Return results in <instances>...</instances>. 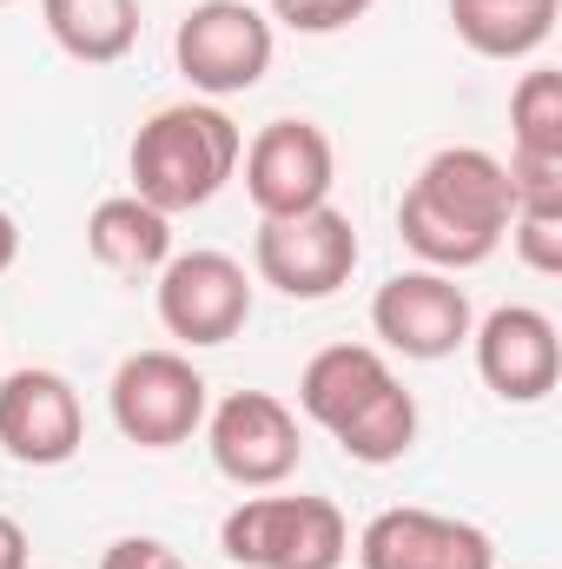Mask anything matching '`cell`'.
Segmentation results:
<instances>
[{"label":"cell","instance_id":"277c9868","mask_svg":"<svg viewBox=\"0 0 562 569\" xmlns=\"http://www.w3.org/2000/svg\"><path fill=\"white\" fill-rule=\"evenodd\" d=\"M219 550L245 569H338L351 523L331 497H245L219 523Z\"/></svg>","mask_w":562,"mask_h":569},{"label":"cell","instance_id":"cb8c5ba5","mask_svg":"<svg viewBox=\"0 0 562 569\" xmlns=\"http://www.w3.org/2000/svg\"><path fill=\"white\" fill-rule=\"evenodd\" d=\"M0 7H13V0H0Z\"/></svg>","mask_w":562,"mask_h":569},{"label":"cell","instance_id":"4fadbf2b","mask_svg":"<svg viewBox=\"0 0 562 569\" xmlns=\"http://www.w3.org/2000/svg\"><path fill=\"white\" fill-rule=\"evenodd\" d=\"M80 443H87V411H80V391L60 371L27 365V371H7L0 378V450L13 463L53 470Z\"/></svg>","mask_w":562,"mask_h":569},{"label":"cell","instance_id":"44dd1931","mask_svg":"<svg viewBox=\"0 0 562 569\" xmlns=\"http://www.w3.org/2000/svg\"><path fill=\"white\" fill-rule=\"evenodd\" d=\"M100 569H192V563L159 537H120V543H107Z\"/></svg>","mask_w":562,"mask_h":569},{"label":"cell","instance_id":"8992f818","mask_svg":"<svg viewBox=\"0 0 562 569\" xmlns=\"http://www.w3.org/2000/svg\"><path fill=\"white\" fill-rule=\"evenodd\" d=\"M107 405H113V425L127 443L140 450H172V443H192L205 430L212 411V385L205 371L185 358V351H133L120 358L113 385H107Z\"/></svg>","mask_w":562,"mask_h":569},{"label":"cell","instance_id":"9a60e30c","mask_svg":"<svg viewBox=\"0 0 562 569\" xmlns=\"http://www.w3.org/2000/svg\"><path fill=\"white\" fill-rule=\"evenodd\" d=\"M87 252L120 279H159V266L172 259V219L133 192H113L87 212Z\"/></svg>","mask_w":562,"mask_h":569},{"label":"cell","instance_id":"7a4b0ae2","mask_svg":"<svg viewBox=\"0 0 562 569\" xmlns=\"http://www.w3.org/2000/svg\"><path fill=\"white\" fill-rule=\"evenodd\" d=\"M298 411L324 430L351 463H398L418 443V398L378 345H324L298 371Z\"/></svg>","mask_w":562,"mask_h":569},{"label":"cell","instance_id":"9c48e42d","mask_svg":"<svg viewBox=\"0 0 562 569\" xmlns=\"http://www.w3.org/2000/svg\"><path fill=\"white\" fill-rule=\"evenodd\" d=\"M205 450L225 483L279 490L304 463V430H298V411L272 391H232L205 411Z\"/></svg>","mask_w":562,"mask_h":569},{"label":"cell","instance_id":"7c38bea8","mask_svg":"<svg viewBox=\"0 0 562 569\" xmlns=\"http://www.w3.org/2000/svg\"><path fill=\"white\" fill-rule=\"evenodd\" d=\"M476 345V378L503 405H543L562 378V338L556 318L536 305H496L483 325H470Z\"/></svg>","mask_w":562,"mask_h":569},{"label":"cell","instance_id":"5b68a950","mask_svg":"<svg viewBox=\"0 0 562 569\" xmlns=\"http://www.w3.org/2000/svg\"><path fill=\"white\" fill-rule=\"evenodd\" d=\"M272 53H279L272 13H259L252 0H199L172 33V60L199 100L252 93L272 73Z\"/></svg>","mask_w":562,"mask_h":569},{"label":"cell","instance_id":"3957f363","mask_svg":"<svg viewBox=\"0 0 562 569\" xmlns=\"http://www.w3.org/2000/svg\"><path fill=\"white\" fill-rule=\"evenodd\" d=\"M245 133L219 100H172L133 133V199L152 212H199L225 192V179L239 172Z\"/></svg>","mask_w":562,"mask_h":569},{"label":"cell","instance_id":"7402d4cb","mask_svg":"<svg viewBox=\"0 0 562 569\" xmlns=\"http://www.w3.org/2000/svg\"><path fill=\"white\" fill-rule=\"evenodd\" d=\"M0 569H27V530L0 510Z\"/></svg>","mask_w":562,"mask_h":569},{"label":"cell","instance_id":"52a82bcc","mask_svg":"<svg viewBox=\"0 0 562 569\" xmlns=\"http://www.w3.org/2000/svg\"><path fill=\"white\" fill-rule=\"evenodd\" d=\"M252 272H259V284H272L298 305L338 298L358 272V226L338 206H311V212H291V219H259Z\"/></svg>","mask_w":562,"mask_h":569},{"label":"cell","instance_id":"8fae6325","mask_svg":"<svg viewBox=\"0 0 562 569\" xmlns=\"http://www.w3.org/2000/svg\"><path fill=\"white\" fill-rule=\"evenodd\" d=\"M470 325H476L470 291L450 279V272H430V266L384 279L378 298H371V331L398 358H418V365H436V358L463 351L470 345Z\"/></svg>","mask_w":562,"mask_h":569},{"label":"cell","instance_id":"6da1fadb","mask_svg":"<svg viewBox=\"0 0 562 569\" xmlns=\"http://www.w3.org/2000/svg\"><path fill=\"white\" fill-rule=\"evenodd\" d=\"M516 212L510 166L483 146H443L418 166V179L398 199V232L430 272H470L483 266Z\"/></svg>","mask_w":562,"mask_h":569},{"label":"cell","instance_id":"d6986e66","mask_svg":"<svg viewBox=\"0 0 562 569\" xmlns=\"http://www.w3.org/2000/svg\"><path fill=\"white\" fill-rule=\"evenodd\" d=\"M503 239L516 246V259H523L530 272H543V279L562 272V206H516Z\"/></svg>","mask_w":562,"mask_h":569},{"label":"cell","instance_id":"2e32d148","mask_svg":"<svg viewBox=\"0 0 562 569\" xmlns=\"http://www.w3.org/2000/svg\"><path fill=\"white\" fill-rule=\"evenodd\" d=\"M40 20L80 67H113L140 47V0H40Z\"/></svg>","mask_w":562,"mask_h":569},{"label":"cell","instance_id":"ffe728a7","mask_svg":"<svg viewBox=\"0 0 562 569\" xmlns=\"http://www.w3.org/2000/svg\"><path fill=\"white\" fill-rule=\"evenodd\" d=\"M364 13L371 0H272V20H284L291 33H344Z\"/></svg>","mask_w":562,"mask_h":569},{"label":"cell","instance_id":"e0dca14e","mask_svg":"<svg viewBox=\"0 0 562 569\" xmlns=\"http://www.w3.org/2000/svg\"><path fill=\"white\" fill-rule=\"evenodd\" d=\"M562 0H450V27L483 60H530L556 33Z\"/></svg>","mask_w":562,"mask_h":569},{"label":"cell","instance_id":"ac0fdd59","mask_svg":"<svg viewBox=\"0 0 562 569\" xmlns=\"http://www.w3.org/2000/svg\"><path fill=\"white\" fill-rule=\"evenodd\" d=\"M510 152L516 159H562V73L536 67L510 93Z\"/></svg>","mask_w":562,"mask_h":569},{"label":"cell","instance_id":"ba28073f","mask_svg":"<svg viewBox=\"0 0 562 569\" xmlns=\"http://www.w3.org/2000/svg\"><path fill=\"white\" fill-rule=\"evenodd\" d=\"M152 305H159V325L205 351V345H232L252 318V272L232 259V252H172L159 266V284H152Z\"/></svg>","mask_w":562,"mask_h":569},{"label":"cell","instance_id":"30bf717a","mask_svg":"<svg viewBox=\"0 0 562 569\" xmlns=\"http://www.w3.org/2000/svg\"><path fill=\"white\" fill-rule=\"evenodd\" d=\"M239 166H245V199L259 206V219H291V212L331 206V186H338V146L318 120L259 127L252 146L239 152Z\"/></svg>","mask_w":562,"mask_h":569},{"label":"cell","instance_id":"5bb4252c","mask_svg":"<svg viewBox=\"0 0 562 569\" xmlns=\"http://www.w3.org/2000/svg\"><path fill=\"white\" fill-rule=\"evenodd\" d=\"M358 563L364 569H496V543H490V530H476L463 517L398 503V510H378L358 530Z\"/></svg>","mask_w":562,"mask_h":569},{"label":"cell","instance_id":"603a6c76","mask_svg":"<svg viewBox=\"0 0 562 569\" xmlns=\"http://www.w3.org/2000/svg\"><path fill=\"white\" fill-rule=\"evenodd\" d=\"M13 259H20V226H13V212H0V279L13 272Z\"/></svg>","mask_w":562,"mask_h":569}]
</instances>
